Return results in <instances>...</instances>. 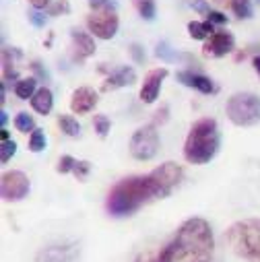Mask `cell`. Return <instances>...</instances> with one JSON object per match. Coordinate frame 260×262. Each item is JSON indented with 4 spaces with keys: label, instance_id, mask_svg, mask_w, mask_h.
Listing matches in <instances>:
<instances>
[{
    "label": "cell",
    "instance_id": "obj_19",
    "mask_svg": "<svg viewBox=\"0 0 260 262\" xmlns=\"http://www.w3.org/2000/svg\"><path fill=\"white\" fill-rule=\"evenodd\" d=\"M15 95L19 99H31L35 95V79L29 77V79H21L17 85H15Z\"/></svg>",
    "mask_w": 260,
    "mask_h": 262
},
{
    "label": "cell",
    "instance_id": "obj_4",
    "mask_svg": "<svg viewBox=\"0 0 260 262\" xmlns=\"http://www.w3.org/2000/svg\"><path fill=\"white\" fill-rule=\"evenodd\" d=\"M225 242L240 258L260 262V219H244L233 223L225 233Z\"/></svg>",
    "mask_w": 260,
    "mask_h": 262
},
{
    "label": "cell",
    "instance_id": "obj_3",
    "mask_svg": "<svg viewBox=\"0 0 260 262\" xmlns=\"http://www.w3.org/2000/svg\"><path fill=\"white\" fill-rule=\"evenodd\" d=\"M219 126L213 118H201L199 122H194L190 133L184 143V157L188 163L194 165H205L209 163L217 151H219Z\"/></svg>",
    "mask_w": 260,
    "mask_h": 262
},
{
    "label": "cell",
    "instance_id": "obj_17",
    "mask_svg": "<svg viewBox=\"0 0 260 262\" xmlns=\"http://www.w3.org/2000/svg\"><path fill=\"white\" fill-rule=\"evenodd\" d=\"M188 33H190L192 39H207L215 33V29H213V23H209V21H205V23L190 21L188 23Z\"/></svg>",
    "mask_w": 260,
    "mask_h": 262
},
{
    "label": "cell",
    "instance_id": "obj_21",
    "mask_svg": "<svg viewBox=\"0 0 260 262\" xmlns=\"http://www.w3.org/2000/svg\"><path fill=\"white\" fill-rule=\"evenodd\" d=\"M46 149V135H44V130L35 128L33 133L29 135V151L33 153H41Z\"/></svg>",
    "mask_w": 260,
    "mask_h": 262
},
{
    "label": "cell",
    "instance_id": "obj_40",
    "mask_svg": "<svg viewBox=\"0 0 260 262\" xmlns=\"http://www.w3.org/2000/svg\"><path fill=\"white\" fill-rule=\"evenodd\" d=\"M7 120H9V118H7V112L3 110V112H0V122H3V128H5V124H7Z\"/></svg>",
    "mask_w": 260,
    "mask_h": 262
},
{
    "label": "cell",
    "instance_id": "obj_41",
    "mask_svg": "<svg viewBox=\"0 0 260 262\" xmlns=\"http://www.w3.org/2000/svg\"><path fill=\"white\" fill-rule=\"evenodd\" d=\"M256 3H258V5H260V0H256Z\"/></svg>",
    "mask_w": 260,
    "mask_h": 262
},
{
    "label": "cell",
    "instance_id": "obj_34",
    "mask_svg": "<svg viewBox=\"0 0 260 262\" xmlns=\"http://www.w3.org/2000/svg\"><path fill=\"white\" fill-rule=\"evenodd\" d=\"M207 19H209V23H227V17L223 13H217V11H211L207 15Z\"/></svg>",
    "mask_w": 260,
    "mask_h": 262
},
{
    "label": "cell",
    "instance_id": "obj_9",
    "mask_svg": "<svg viewBox=\"0 0 260 262\" xmlns=\"http://www.w3.org/2000/svg\"><path fill=\"white\" fill-rule=\"evenodd\" d=\"M167 75H169L167 69H153V71L147 73V77L143 81V87H141V101L143 103H153L159 97L161 85L167 79Z\"/></svg>",
    "mask_w": 260,
    "mask_h": 262
},
{
    "label": "cell",
    "instance_id": "obj_35",
    "mask_svg": "<svg viewBox=\"0 0 260 262\" xmlns=\"http://www.w3.org/2000/svg\"><path fill=\"white\" fill-rule=\"evenodd\" d=\"M29 3H31V7L33 9H46V7H50L52 5V0H29Z\"/></svg>",
    "mask_w": 260,
    "mask_h": 262
},
{
    "label": "cell",
    "instance_id": "obj_25",
    "mask_svg": "<svg viewBox=\"0 0 260 262\" xmlns=\"http://www.w3.org/2000/svg\"><path fill=\"white\" fill-rule=\"evenodd\" d=\"M139 13L145 21H153L155 17V0H139Z\"/></svg>",
    "mask_w": 260,
    "mask_h": 262
},
{
    "label": "cell",
    "instance_id": "obj_15",
    "mask_svg": "<svg viewBox=\"0 0 260 262\" xmlns=\"http://www.w3.org/2000/svg\"><path fill=\"white\" fill-rule=\"evenodd\" d=\"M137 81V73L135 69H130V67H122L118 69L116 73H112L105 83H103V91H112V89H120V87H126V85H133Z\"/></svg>",
    "mask_w": 260,
    "mask_h": 262
},
{
    "label": "cell",
    "instance_id": "obj_28",
    "mask_svg": "<svg viewBox=\"0 0 260 262\" xmlns=\"http://www.w3.org/2000/svg\"><path fill=\"white\" fill-rule=\"evenodd\" d=\"M15 151H17V143L13 139L11 141H5L3 147H0V159H3V163H9L11 157L15 155Z\"/></svg>",
    "mask_w": 260,
    "mask_h": 262
},
{
    "label": "cell",
    "instance_id": "obj_20",
    "mask_svg": "<svg viewBox=\"0 0 260 262\" xmlns=\"http://www.w3.org/2000/svg\"><path fill=\"white\" fill-rule=\"evenodd\" d=\"M15 128L19 130V133H33L35 122H33V118L27 112H21V114L15 116Z\"/></svg>",
    "mask_w": 260,
    "mask_h": 262
},
{
    "label": "cell",
    "instance_id": "obj_33",
    "mask_svg": "<svg viewBox=\"0 0 260 262\" xmlns=\"http://www.w3.org/2000/svg\"><path fill=\"white\" fill-rule=\"evenodd\" d=\"M192 9L194 11H199V13H203V15H209L211 11H209V5H207V0H194L192 3Z\"/></svg>",
    "mask_w": 260,
    "mask_h": 262
},
{
    "label": "cell",
    "instance_id": "obj_7",
    "mask_svg": "<svg viewBox=\"0 0 260 262\" xmlns=\"http://www.w3.org/2000/svg\"><path fill=\"white\" fill-rule=\"evenodd\" d=\"M118 15H116V9L105 5L103 9H97L93 11L89 17H87V27L89 31L99 37V39H112L118 31Z\"/></svg>",
    "mask_w": 260,
    "mask_h": 262
},
{
    "label": "cell",
    "instance_id": "obj_29",
    "mask_svg": "<svg viewBox=\"0 0 260 262\" xmlns=\"http://www.w3.org/2000/svg\"><path fill=\"white\" fill-rule=\"evenodd\" d=\"M89 171H91L89 161H77V165H75V169H73V173H75L79 180H85Z\"/></svg>",
    "mask_w": 260,
    "mask_h": 262
},
{
    "label": "cell",
    "instance_id": "obj_27",
    "mask_svg": "<svg viewBox=\"0 0 260 262\" xmlns=\"http://www.w3.org/2000/svg\"><path fill=\"white\" fill-rule=\"evenodd\" d=\"M93 126H95V130H97V135L103 139V137H107V133H110V118H105V116H95L93 118Z\"/></svg>",
    "mask_w": 260,
    "mask_h": 262
},
{
    "label": "cell",
    "instance_id": "obj_32",
    "mask_svg": "<svg viewBox=\"0 0 260 262\" xmlns=\"http://www.w3.org/2000/svg\"><path fill=\"white\" fill-rule=\"evenodd\" d=\"M167 112H169V107H167V105H161V110H157V112H155L153 124H163V122L167 120Z\"/></svg>",
    "mask_w": 260,
    "mask_h": 262
},
{
    "label": "cell",
    "instance_id": "obj_23",
    "mask_svg": "<svg viewBox=\"0 0 260 262\" xmlns=\"http://www.w3.org/2000/svg\"><path fill=\"white\" fill-rule=\"evenodd\" d=\"M155 54H157L161 60H165V62H176V60L184 58L182 54L174 52V48H169L165 41H159V43H157V50H155Z\"/></svg>",
    "mask_w": 260,
    "mask_h": 262
},
{
    "label": "cell",
    "instance_id": "obj_10",
    "mask_svg": "<svg viewBox=\"0 0 260 262\" xmlns=\"http://www.w3.org/2000/svg\"><path fill=\"white\" fill-rule=\"evenodd\" d=\"M233 48H235V39H233L231 33H227V31H215V33L209 37V41L205 43L203 52H205V56L221 58V56L233 52Z\"/></svg>",
    "mask_w": 260,
    "mask_h": 262
},
{
    "label": "cell",
    "instance_id": "obj_8",
    "mask_svg": "<svg viewBox=\"0 0 260 262\" xmlns=\"http://www.w3.org/2000/svg\"><path fill=\"white\" fill-rule=\"evenodd\" d=\"M29 188H31V182H29L27 173H23L19 169L3 173V180H0V194H3V199L9 203L23 201L29 194Z\"/></svg>",
    "mask_w": 260,
    "mask_h": 262
},
{
    "label": "cell",
    "instance_id": "obj_11",
    "mask_svg": "<svg viewBox=\"0 0 260 262\" xmlns=\"http://www.w3.org/2000/svg\"><path fill=\"white\" fill-rule=\"evenodd\" d=\"M37 262H77V248L71 246H48L37 254Z\"/></svg>",
    "mask_w": 260,
    "mask_h": 262
},
{
    "label": "cell",
    "instance_id": "obj_6",
    "mask_svg": "<svg viewBox=\"0 0 260 262\" xmlns=\"http://www.w3.org/2000/svg\"><path fill=\"white\" fill-rule=\"evenodd\" d=\"M159 151V135L155 124L143 126L130 139V155L139 161H149L157 155Z\"/></svg>",
    "mask_w": 260,
    "mask_h": 262
},
{
    "label": "cell",
    "instance_id": "obj_1",
    "mask_svg": "<svg viewBox=\"0 0 260 262\" xmlns=\"http://www.w3.org/2000/svg\"><path fill=\"white\" fill-rule=\"evenodd\" d=\"M184 171L178 163L165 161L147 176H130L118 182L107 194V213L112 217H130L143 205L165 199V196L180 184Z\"/></svg>",
    "mask_w": 260,
    "mask_h": 262
},
{
    "label": "cell",
    "instance_id": "obj_24",
    "mask_svg": "<svg viewBox=\"0 0 260 262\" xmlns=\"http://www.w3.org/2000/svg\"><path fill=\"white\" fill-rule=\"evenodd\" d=\"M71 13V5L69 0H54V3L48 7V15L58 17V15H69Z\"/></svg>",
    "mask_w": 260,
    "mask_h": 262
},
{
    "label": "cell",
    "instance_id": "obj_37",
    "mask_svg": "<svg viewBox=\"0 0 260 262\" xmlns=\"http://www.w3.org/2000/svg\"><path fill=\"white\" fill-rule=\"evenodd\" d=\"M33 69L37 71V75H41V77H44V79L48 81V73H46V71H44V69L39 67V62H33Z\"/></svg>",
    "mask_w": 260,
    "mask_h": 262
},
{
    "label": "cell",
    "instance_id": "obj_36",
    "mask_svg": "<svg viewBox=\"0 0 260 262\" xmlns=\"http://www.w3.org/2000/svg\"><path fill=\"white\" fill-rule=\"evenodd\" d=\"M89 3V7L93 9V11H97V9H103L105 5H107V0H87Z\"/></svg>",
    "mask_w": 260,
    "mask_h": 262
},
{
    "label": "cell",
    "instance_id": "obj_2",
    "mask_svg": "<svg viewBox=\"0 0 260 262\" xmlns=\"http://www.w3.org/2000/svg\"><path fill=\"white\" fill-rule=\"evenodd\" d=\"M215 250L213 229L205 219H188L157 252H147L137 262H211Z\"/></svg>",
    "mask_w": 260,
    "mask_h": 262
},
{
    "label": "cell",
    "instance_id": "obj_39",
    "mask_svg": "<svg viewBox=\"0 0 260 262\" xmlns=\"http://www.w3.org/2000/svg\"><path fill=\"white\" fill-rule=\"evenodd\" d=\"M0 137H3V143H5V141H11V135H9V130H5V128H3V133H0Z\"/></svg>",
    "mask_w": 260,
    "mask_h": 262
},
{
    "label": "cell",
    "instance_id": "obj_38",
    "mask_svg": "<svg viewBox=\"0 0 260 262\" xmlns=\"http://www.w3.org/2000/svg\"><path fill=\"white\" fill-rule=\"evenodd\" d=\"M252 64H254V69H256V73L260 75V56H256V58L252 60Z\"/></svg>",
    "mask_w": 260,
    "mask_h": 262
},
{
    "label": "cell",
    "instance_id": "obj_5",
    "mask_svg": "<svg viewBox=\"0 0 260 262\" xmlns=\"http://www.w3.org/2000/svg\"><path fill=\"white\" fill-rule=\"evenodd\" d=\"M225 112L235 126H254L260 122V97L254 93H235L227 99Z\"/></svg>",
    "mask_w": 260,
    "mask_h": 262
},
{
    "label": "cell",
    "instance_id": "obj_14",
    "mask_svg": "<svg viewBox=\"0 0 260 262\" xmlns=\"http://www.w3.org/2000/svg\"><path fill=\"white\" fill-rule=\"evenodd\" d=\"M71 39H73L75 56H77L79 60L89 58V56H93V54H95V41H93V37H91L89 33L73 29V31H71Z\"/></svg>",
    "mask_w": 260,
    "mask_h": 262
},
{
    "label": "cell",
    "instance_id": "obj_22",
    "mask_svg": "<svg viewBox=\"0 0 260 262\" xmlns=\"http://www.w3.org/2000/svg\"><path fill=\"white\" fill-rule=\"evenodd\" d=\"M231 11L240 19H250L252 17V3L250 0H231Z\"/></svg>",
    "mask_w": 260,
    "mask_h": 262
},
{
    "label": "cell",
    "instance_id": "obj_31",
    "mask_svg": "<svg viewBox=\"0 0 260 262\" xmlns=\"http://www.w3.org/2000/svg\"><path fill=\"white\" fill-rule=\"evenodd\" d=\"M27 17H29L31 25H35V27H44L46 25V17L39 11H31V13H27Z\"/></svg>",
    "mask_w": 260,
    "mask_h": 262
},
{
    "label": "cell",
    "instance_id": "obj_16",
    "mask_svg": "<svg viewBox=\"0 0 260 262\" xmlns=\"http://www.w3.org/2000/svg\"><path fill=\"white\" fill-rule=\"evenodd\" d=\"M52 105H54V97H52V91L48 87L37 89L35 95L31 97V107L41 116H48L52 112Z\"/></svg>",
    "mask_w": 260,
    "mask_h": 262
},
{
    "label": "cell",
    "instance_id": "obj_26",
    "mask_svg": "<svg viewBox=\"0 0 260 262\" xmlns=\"http://www.w3.org/2000/svg\"><path fill=\"white\" fill-rule=\"evenodd\" d=\"M75 165H77V159H75V157H71V155H62V157L58 159L56 171H58V173H69V171L75 169Z\"/></svg>",
    "mask_w": 260,
    "mask_h": 262
},
{
    "label": "cell",
    "instance_id": "obj_30",
    "mask_svg": "<svg viewBox=\"0 0 260 262\" xmlns=\"http://www.w3.org/2000/svg\"><path fill=\"white\" fill-rule=\"evenodd\" d=\"M130 54H133V58H135V62H139V64H143L145 62V50H143V46H139V43H133L130 46Z\"/></svg>",
    "mask_w": 260,
    "mask_h": 262
},
{
    "label": "cell",
    "instance_id": "obj_12",
    "mask_svg": "<svg viewBox=\"0 0 260 262\" xmlns=\"http://www.w3.org/2000/svg\"><path fill=\"white\" fill-rule=\"evenodd\" d=\"M97 105V93L91 87H79L71 97V110L75 114H87Z\"/></svg>",
    "mask_w": 260,
    "mask_h": 262
},
{
    "label": "cell",
    "instance_id": "obj_18",
    "mask_svg": "<svg viewBox=\"0 0 260 262\" xmlns=\"http://www.w3.org/2000/svg\"><path fill=\"white\" fill-rule=\"evenodd\" d=\"M58 126L67 137H79L81 135V124L73 116H60L58 118Z\"/></svg>",
    "mask_w": 260,
    "mask_h": 262
},
{
    "label": "cell",
    "instance_id": "obj_13",
    "mask_svg": "<svg viewBox=\"0 0 260 262\" xmlns=\"http://www.w3.org/2000/svg\"><path fill=\"white\" fill-rule=\"evenodd\" d=\"M176 79H178L182 85L192 87V89H197V91H201V93H205V95H209V93H213V91H215L213 81H211L209 77H205V75H199V73H192V71H180V73L176 75Z\"/></svg>",
    "mask_w": 260,
    "mask_h": 262
}]
</instances>
